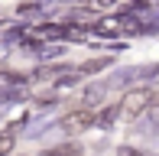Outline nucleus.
I'll return each mask as SVG.
<instances>
[{"label": "nucleus", "mask_w": 159, "mask_h": 156, "mask_svg": "<svg viewBox=\"0 0 159 156\" xmlns=\"http://www.w3.org/2000/svg\"><path fill=\"white\" fill-rule=\"evenodd\" d=\"M153 104V98H149V88H133V91H127L124 94V101H120V111H124V117L127 120H133V117H140L143 111Z\"/></svg>", "instance_id": "f03ea898"}, {"label": "nucleus", "mask_w": 159, "mask_h": 156, "mask_svg": "<svg viewBox=\"0 0 159 156\" xmlns=\"http://www.w3.org/2000/svg\"><path fill=\"white\" fill-rule=\"evenodd\" d=\"M42 156H84V150L78 143H62V146H52V150H46Z\"/></svg>", "instance_id": "39448f33"}, {"label": "nucleus", "mask_w": 159, "mask_h": 156, "mask_svg": "<svg viewBox=\"0 0 159 156\" xmlns=\"http://www.w3.org/2000/svg\"><path fill=\"white\" fill-rule=\"evenodd\" d=\"M107 65H111V59H107V55H101V59L81 62V65H78V72H81V75H94V72H101V68H107Z\"/></svg>", "instance_id": "423d86ee"}, {"label": "nucleus", "mask_w": 159, "mask_h": 156, "mask_svg": "<svg viewBox=\"0 0 159 156\" xmlns=\"http://www.w3.org/2000/svg\"><path fill=\"white\" fill-rule=\"evenodd\" d=\"M117 156H146L143 150H136V146H120V153Z\"/></svg>", "instance_id": "1a4fd4ad"}, {"label": "nucleus", "mask_w": 159, "mask_h": 156, "mask_svg": "<svg viewBox=\"0 0 159 156\" xmlns=\"http://www.w3.org/2000/svg\"><path fill=\"white\" fill-rule=\"evenodd\" d=\"M153 75H159V62L156 65H127V68H117L107 85L111 88H127V85L140 81V78H153Z\"/></svg>", "instance_id": "f257e3e1"}, {"label": "nucleus", "mask_w": 159, "mask_h": 156, "mask_svg": "<svg viewBox=\"0 0 159 156\" xmlns=\"http://www.w3.org/2000/svg\"><path fill=\"white\" fill-rule=\"evenodd\" d=\"M107 88H111V85H101V81L88 85V88H84V104H88V108L101 104V101H104V94H107Z\"/></svg>", "instance_id": "20e7f679"}, {"label": "nucleus", "mask_w": 159, "mask_h": 156, "mask_svg": "<svg viewBox=\"0 0 159 156\" xmlns=\"http://www.w3.org/2000/svg\"><path fill=\"white\" fill-rule=\"evenodd\" d=\"M13 150V133H0V156H7Z\"/></svg>", "instance_id": "6e6552de"}, {"label": "nucleus", "mask_w": 159, "mask_h": 156, "mask_svg": "<svg viewBox=\"0 0 159 156\" xmlns=\"http://www.w3.org/2000/svg\"><path fill=\"white\" fill-rule=\"evenodd\" d=\"M94 111H91V108H81V111H71V114H65L62 117V130L65 133H84V130H88V127H94Z\"/></svg>", "instance_id": "7ed1b4c3"}, {"label": "nucleus", "mask_w": 159, "mask_h": 156, "mask_svg": "<svg viewBox=\"0 0 159 156\" xmlns=\"http://www.w3.org/2000/svg\"><path fill=\"white\" fill-rule=\"evenodd\" d=\"M120 114H124V111H120V104H114V108H104V111L98 114V124H101V127H111Z\"/></svg>", "instance_id": "0eeeda50"}]
</instances>
